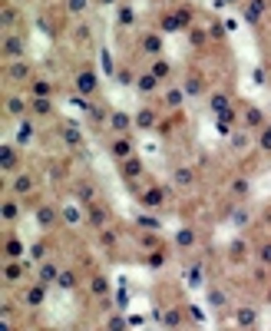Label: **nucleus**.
I'll use <instances>...</instances> for the list:
<instances>
[{"label":"nucleus","instance_id":"55","mask_svg":"<svg viewBox=\"0 0 271 331\" xmlns=\"http://www.w3.org/2000/svg\"><path fill=\"white\" fill-rule=\"evenodd\" d=\"M116 305H119V308H126V305H129V298H126V291H116Z\"/></svg>","mask_w":271,"mask_h":331},{"label":"nucleus","instance_id":"46","mask_svg":"<svg viewBox=\"0 0 271 331\" xmlns=\"http://www.w3.org/2000/svg\"><path fill=\"white\" fill-rule=\"evenodd\" d=\"M258 255H261V262H265V265H271V242H261L258 245Z\"/></svg>","mask_w":271,"mask_h":331},{"label":"nucleus","instance_id":"58","mask_svg":"<svg viewBox=\"0 0 271 331\" xmlns=\"http://www.w3.org/2000/svg\"><path fill=\"white\" fill-rule=\"evenodd\" d=\"M268 301H271V291H268Z\"/></svg>","mask_w":271,"mask_h":331},{"label":"nucleus","instance_id":"48","mask_svg":"<svg viewBox=\"0 0 271 331\" xmlns=\"http://www.w3.org/2000/svg\"><path fill=\"white\" fill-rule=\"evenodd\" d=\"M106 325H109V331H126V321H122L119 315H113V318H109Z\"/></svg>","mask_w":271,"mask_h":331},{"label":"nucleus","instance_id":"14","mask_svg":"<svg viewBox=\"0 0 271 331\" xmlns=\"http://www.w3.org/2000/svg\"><path fill=\"white\" fill-rule=\"evenodd\" d=\"M228 192H232L235 199H248V196H251V182H248L245 176H238V179H232V186H228Z\"/></svg>","mask_w":271,"mask_h":331},{"label":"nucleus","instance_id":"59","mask_svg":"<svg viewBox=\"0 0 271 331\" xmlns=\"http://www.w3.org/2000/svg\"><path fill=\"white\" fill-rule=\"evenodd\" d=\"M228 3H232V0H228Z\"/></svg>","mask_w":271,"mask_h":331},{"label":"nucleus","instance_id":"39","mask_svg":"<svg viewBox=\"0 0 271 331\" xmlns=\"http://www.w3.org/2000/svg\"><path fill=\"white\" fill-rule=\"evenodd\" d=\"M0 215H3V222H13L17 215H20V209H17L13 202H3V209H0Z\"/></svg>","mask_w":271,"mask_h":331},{"label":"nucleus","instance_id":"56","mask_svg":"<svg viewBox=\"0 0 271 331\" xmlns=\"http://www.w3.org/2000/svg\"><path fill=\"white\" fill-rule=\"evenodd\" d=\"M245 222H248V212L241 209V212H238V215H235V225H245Z\"/></svg>","mask_w":271,"mask_h":331},{"label":"nucleus","instance_id":"47","mask_svg":"<svg viewBox=\"0 0 271 331\" xmlns=\"http://www.w3.org/2000/svg\"><path fill=\"white\" fill-rule=\"evenodd\" d=\"M139 225L142 229H159V219L155 215H139Z\"/></svg>","mask_w":271,"mask_h":331},{"label":"nucleus","instance_id":"35","mask_svg":"<svg viewBox=\"0 0 271 331\" xmlns=\"http://www.w3.org/2000/svg\"><path fill=\"white\" fill-rule=\"evenodd\" d=\"M89 0H66V10L73 13V17H79V13H86Z\"/></svg>","mask_w":271,"mask_h":331},{"label":"nucleus","instance_id":"28","mask_svg":"<svg viewBox=\"0 0 271 331\" xmlns=\"http://www.w3.org/2000/svg\"><path fill=\"white\" fill-rule=\"evenodd\" d=\"M208 40H212V37H208L205 30H198V27H192V30H189V43H192V46H205Z\"/></svg>","mask_w":271,"mask_h":331},{"label":"nucleus","instance_id":"32","mask_svg":"<svg viewBox=\"0 0 271 331\" xmlns=\"http://www.w3.org/2000/svg\"><path fill=\"white\" fill-rule=\"evenodd\" d=\"M152 73H155V77L162 80V77H169V73H172V63H169V60H162V56H159V60H155V63H152Z\"/></svg>","mask_w":271,"mask_h":331},{"label":"nucleus","instance_id":"5","mask_svg":"<svg viewBox=\"0 0 271 331\" xmlns=\"http://www.w3.org/2000/svg\"><path fill=\"white\" fill-rule=\"evenodd\" d=\"M265 10H268V0H248V3L241 7V17H245L248 23H258V17Z\"/></svg>","mask_w":271,"mask_h":331},{"label":"nucleus","instance_id":"13","mask_svg":"<svg viewBox=\"0 0 271 331\" xmlns=\"http://www.w3.org/2000/svg\"><path fill=\"white\" fill-rule=\"evenodd\" d=\"M155 120H159V116H155V110H139L136 116H132L136 129H152V126H155Z\"/></svg>","mask_w":271,"mask_h":331},{"label":"nucleus","instance_id":"41","mask_svg":"<svg viewBox=\"0 0 271 331\" xmlns=\"http://www.w3.org/2000/svg\"><path fill=\"white\" fill-rule=\"evenodd\" d=\"M56 285H60V288H73V285H76V275H73V272H60Z\"/></svg>","mask_w":271,"mask_h":331},{"label":"nucleus","instance_id":"20","mask_svg":"<svg viewBox=\"0 0 271 331\" xmlns=\"http://www.w3.org/2000/svg\"><path fill=\"white\" fill-rule=\"evenodd\" d=\"M185 278H189V285H192V288H198L202 282H205V265H202V262L189 265V275H185Z\"/></svg>","mask_w":271,"mask_h":331},{"label":"nucleus","instance_id":"50","mask_svg":"<svg viewBox=\"0 0 271 331\" xmlns=\"http://www.w3.org/2000/svg\"><path fill=\"white\" fill-rule=\"evenodd\" d=\"M7 110H10L13 116H20L23 113V99H7Z\"/></svg>","mask_w":271,"mask_h":331},{"label":"nucleus","instance_id":"31","mask_svg":"<svg viewBox=\"0 0 271 331\" xmlns=\"http://www.w3.org/2000/svg\"><path fill=\"white\" fill-rule=\"evenodd\" d=\"M46 252H50V245H46V242H37V245L30 248V255H33V262H37V265L46 262Z\"/></svg>","mask_w":271,"mask_h":331},{"label":"nucleus","instance_id":"7","mask_svg":"<svg viewBox=\"0 0 271 331\" xmlns=\"http://www.w3.org/2000/svg\"><path fill=\"white\" fill-rule=\"evenodd\" d=\"M43 301H46V285H40V282H37L33 288H27V295H23V305H30V308H40Z\"/></svg>","mask_w":271,"mask_h":331},{"label":"nucleus","instance_id":"57","mask_svg":"<svg viewBox=\"0 0 271 331\" xmlns=\"http://www.w3.org/2000/svg\"><path fill=\"white\" fill-rule=\"evenodd\" d=\"M103 3H113V0H103Z\"/></svg>","mask_w":271,"mask_h":331},{"label":"nucleus","instance_id":"11","mask_svg":"<svg viewBox=\"0 0 271 331\" xmlns=\"http://www.w3.org/2000/svg\"><path fill=\"white\" fill-rule=\"evenodd\" d=\"M241 123H245L248 129H261V126H265V113H261L258 106H248V110L241 113Z\"/></svg>","mask_w":271,"mask_h":331},{"label":"nucleus","instance_id":"38","mask_svg":"<svg viewBox=\"0 0 271 331\" xmlns=\"http://www.w3.org/2000/svg\"><path fill=\"white\" fill-rule=\"evenodd\" d=\"M33 113H40V116H50V113H53V103H50V99H33Z\"/></svg>","mask_w":271,"mask_h":331},{"label":"nucleus","instance_id":"2","mask_svg":"<svg viewBox=\"0 0 271 331\" xmlns=\"http://www.w3.org/2000/svg\"><path fill=\"white\" fill-rule=\"evenodd\" d=\"M86 222L93 225V229L103 232V229L109 225V209H106V206H93V202H89V209H86Z\"/></svg>","mask_w":271,"mask_h":331},{"label":"nucleus","instance_id":"42","mask_svg":"<svg viewBox=\"0 0 271 331\" xmlns=\"http://www.w3.org/2000/svg\"><path fill=\"white\" fill-rule=\"evenodd\" d=\"M63 219L70 222V225H79V222H83V215H79V209H73V206H70V209H63Z\"/></svg>","mask_w":271,"mask_h":331},{"label":"nucleus","instance_id":"53","mask_svg":"<svg viewBox=\"0 0 271 331\" xmlns=\"http://www.w3.org/2000/svg\"><path fill=\"white\" fill-rule=\"evenodd\" d=\"M10 20H17V10H10V7H3V27H10Z\"/></svg>","mask_w":271,"mask_h":331},{"label":"nucleus","instance_id":"34","mask_svg":"<svg viewBox=\"0 0 271 331\" xmlns=\"http://www.w3.org/2000/svg\"><path fill=\"white\" fill-rule=\"evenodd\" d=\"M162 321H165V328H179V325H182V311L169 308V311L162 315Z\"/></svg>","mask_w":271,"mask_h":331},{"label":"nucleus","instance_id":"24","mask_svg":"<svg viewBox=\"0 0 271 331\" xmlns=\"http://www.w3.org/2000/svg\"><path fill=\"white\" fill-rule=\"evenodd\" d=\"M13 192H17V196H27V192H33V179H30V176H13Z\"/></svg>","mask_w":271,"mask_h":331},{"label":"nucleus","instance_id":"30","mask_svg":"<svg viewBox=\"0 0 271 331\" xmlns=\"http://www.w3.org/2000/svg\"><path fill=\"white\" fill-rule=\"evenodd\" d=\"M182 99H185V89H179V86L165 89V103H169V106H182Z\"/></svg>","mask_w":271,"mask_h":331},{"label":"nucleus","instance_id":"23","mask_svg":"<svg viewBox=\"0 0 271 331\" xmlns=\"http://www.w3.org/2000/svg\"><path fill=\"white\" fill-rule=\"evenodd\" d=\"M30 93H33V96H37V99H50V93H53V86H50L46 80H33Z\"/></svg>","mask_w":271,"mask_h":331},{"label":"nucleus","instance_id":"9","mask_svg":"<svg viewBox=\"0 0 271 331\" xmlns=\"http://www.w3.org/2000/svg\"><path fill=\"white\" fill-rule=\"evenodd\" d=\"M129 126H136L132 116H126V113H109V129H113V132H122V136H126Z\"/></svg>","mask_w":271,"mask_h":331},{"label":"nucleus","instance_id":"51","mask_svg":"<svg viewBox=\"0 0 271 331\" xmlns=\"http://www.w3.org/2000/svg\"><path fill=\"white\" fill-rule=\"evenodd\" d=\"M208 37H212V40H222V37H225V23H215V27L208 30Z\"/></svg>","mask_w":271,"mask_h":331},{"label":"nucleus","instance_id":"40","mask_svg":"<svg viewBox=\"0 0 271 331\" xmlns=\"http://www.w3.org/2000/svg\"><path fill=\"white\" fill-rule=\"evenodd\" d=\"M89 120H93V123H109V113L106 110H99V106H89Z\"/></svg>","mask_w":271,"mask_h":331},{"label":"nucleus","instance_id":"19","mask_svg":"<svg viewBox=\"0 0 271 331\" xmlns=\"http://www.w3.org/2000/svg\"><path fill=\"white\" fill-rule=\"evenodd\" d=\"M235 325H238V328H251V325H255V308L241 305V308L235 311Z\"/></svg>","mask_w":271,"mask_h":331},{"label":"nucleus","instance_id":"27","mask_svg":"<svg viewBox=\"0 0 271 331\" xmlns=\"http://www.w3.org/2000/svg\"><path fill=\"white\" fill-rule=\"evenodd\" d=\"M258 149L261 153H271V123H265L258 132Z\"/></svg>","mask_w":271,"mask_h":331},{"label":"nucleus","instance_id":"10","mask_svg":"<svg viewBox=\"0 0 271 331\" xmlns=\"http://www.w3.org/2000/svg\"><path fill=\"white\" fill-rule=\"evenodd\" d=\"M175 248H182V252H189V248H192V245L198 242V235H195V229H179L175 232Z\"/></svg>","mask_w":271,"mask_h":331},{"label":"nucleus","instance_id":"49","mask_svg":"<svg viewBox=\"0 0 271 331\" xmlns=\"http://www.w3.org/2000/svg\"><path fill=\"white\" fill-rule=\"evenodd\" d=\"M63 139H66L70 146H79V143H83V139H79V132H76V129H63Z\"/></svg>","mask_w":271,"mask_h":331},{"label":"nucleus","instance_id":"12","mask_svg":"<svg viewBox=\"0 0 271 331\" xmlns=\"http://www.w3.org/2000/svg\"><path fill=\"white\" fill-rule=\"evenodd\" d=\"M185 96H202L205 93V77H198V73H192V77L185 80Z\"/></svg>","mask_w":271,"mask_h":331},{"label":"nucleus","instance_id":"22","mask_svg":"<svg viewBox=\"0 0 271 331\" xmlns=\"http://www.w3.org/2000/svg\"><path fill=\"white\" fill-rule=\"evenodd\" d=\"M7 77H13V80H27V77H30V66L23 63V60H13V63L7 66Z\"/></svg>","mask_w":271,"mask_h":331},{"label":"nucleus","instance_id":"16","mask_svg":"<svg viewBox=\"0 0 271 331\" xmlns=\"http://www.w3.org/2000/svg\"><path fill=\"white\" fill-rule=\"evenodd\" d=\"M122 166V176L126 179H136V176H142V159L139 156H129L126 163H119Z\"/></svg>","mask_w":271,"mask_h":331},{"label":"nucleus","instance_id":"18","mask_svg":"<svg viewBox=\"0 0 271 331\" xmlns=\"http://www.w3.org/2000/svg\"><path fill=\"white\" fill-rule=\"evenodd\" d=\"M23 278V268L17 258H7V265H3V282H20Z\"/></svg>","mask_w":271,"mask_h":331},{"label":"nucleus","instance_id":"15","mask_svg":"<svg viewBox=\"0 0 271 331\" xmlns=\"http://www.w3.org/2000/svg\"><path fill=\"white\" fill-rule=\"evenodd\" d=\"M60 272H63L60 265L43 262V265H40V285H50V282H56V278H60Z\"/></svg>","mask_w":271,"mask_h":331},{"label":"nucleus","instance_id":"36","mask_svg":"<svg viewBox=\"0 0 271 331\" xmlns=\"http://www.w3.org/2000/svg\"><path fill=\"white\" fill-rule=\"evenodd\" d=\"M76 196H79V202H93V199H96V189L83 182V186H76Z\"/></svg>","mask_w":271,"mask_h":331},{"label":"nucleus","instance_id":"4","mask_svg":"<svg viewBox=\"0 0 271 331\" xmlns=\"http://www.w3.org/2000/svg\"><path fill=\"white\" fill-rule=\"evenodd\" d=\"M99 89V80H96V73H79V77H76V93H79V96H93V93H96Z\"/></svg>","mask_w":271,"mask_h":331},{"label":"nucleus","instance_id":"17","mask_svg":"<svg viewBox=\"0 0 271 331\" xmlns=\"http://www.w3.org/2000/svg\"><path fill=\"white\" fill-rule=\"evenodd\" d=\"M53 222H56V209L53 206H40V209H37V225H40V229H50Z\"/></svg>","mask_w":271,"mask_h":331},{"label":"nucleus","instance_id":"26","mask_svg":"<svg viewBox=\"0 0 271 331\" xmlns=\"http://www.w3.org/2000/svg\"><path fill=\"white\" fill-rule=\"evenodd\" d=\"M142 50H146V53H155V56H159V50H162V40H159L155 33H149V37H142Z\"/></svg>","mask_w":271,"mask_h":331},{"label":"nucleus","instance_id":"21","mask_svg":"<svg viewBox=\"0 0 271 331\" xmlns=\"http://www.w3.org/2000/svg\"><path fill=\"white\" fill-rule=\"evenodd\" d=\"M3 255H7V258H20L23 255V242L17 239V235H10V239L3 242Z\"/></svg>","mask_w":271,"mask_h":331},{"label":"nucleus","instance_id":"52","mask_svg":"<svg viewBox=\"0 0 271 331\" xmlns=\"http://www.w3.org/2000/svg\"><path fill=\"white\" fill-rule=\"evenodd\" d=\"M116 80H119V83H136V77H132L129 70H116Z\"/></svg>","mask_w":271,"mask_h":331},{"label":"nucleus","instance_id":"45","mask_svg":"<svg viewBox=\"0 0 271 331\" xmlns=\"http://www.w3.org/2000/svg\"><path fill=\"white\" fill-rule=\"evenodd\" d=\"M93 291H96V295H106V291H109V285H106V278H103V275L93 278Z\"/></svg>","mask_w":271,"mask_h":331},{"label":"nucleus","instance_id":"33","mask_svg":"<svg viewBox=\"0 0 271 331\" xmlns=\"http://www.w3.org/2000/svg\"><path fill=\"white\" fill-rule=\"evenodd\" d=\"M116 239H119V235H116V229H103V232H99V245H103V248H113V245H116Z\"/></svg>","mask_w":271,"mask_h":331},{"label":"nucleus","instance_id":"29","mask_svg":"<svg viewBox=\"0 0 271 331\" xmlns=\"http://www.w3.org/2000/svg\"><path fill=\"white\" fill-rule=\"evenodd\" d=\"M0 159H3V172H13V169H17V153H10V146H3Z\"/></svg>","mask_w":271,"mask_h":331},{"label":"nucleus","instance_id":"25","mask_svg":"<svg viewBox=\"0 0 271 331\" xmlns=\"http://www.w3.org/2000/svg\"><path fill=\"white\" fill-rule=\"evenodd\" d=\"M142 202H146V206H162L165 192L162 189H146V192H142Z\"/></svg>","mask_w":271,"mask_h":331},{"label":"nucleus","instance_id":"54","mask_svg":"<svg viewBox=\"0 0 271 331\" xmlns=\"http://www.w3.org/2000/svg\"><path fill=\"white\" fill-rule=\"evenodd\" d=\"M212 305L222 308V305H225V295H222V291H212Z\"/></svg>","mask_w":271,"mask_h":331},{"label":"nucleus","instance_id":"3","mask_svg":"<svg viewBox=\"0 0 271 331\" xmlns=\"http://www.w3.org/2000/svg\"><path fill=\"white\" fill-rule=\"evenodd\" d=\"M109 153H113V159L126 163V159L132 156V139H129V136H116V139L109 143Z\"/></svg>","mask_w":271,"mask_h":331},{"label":"nucleus","instance_id":"43","mask_svg":"<svg viewBox=\"0 0 271 331\" xmlns=\"http://www.w3.org/2000/svg\"><path fill=\"white\" fill-rule=\"evenodd\" d=\"M175 182H179V186H189V182H192V169H175Z\"/></svg>","mask_w":271,"mask_h":331},{"label":"nucleus","instance_id":"37","mask_svg":"<svg viewBox=\"0 0 271 331\" xmlns=\"http://www.w3.org/2000/svg\"><path fill=\"white\" fill-rule=\"evenodd\" d=\"M182 27H185V23L179 20V17H175V13H169V17H165V20H162V30H165V33H169V30L175 33V30H182Z\"/></svg>","mask_w":271,"mask_h":331},{"label":"nucleus","instance_id":"1","mask_svg":"<svg viewBox=\"0 0 271 331\" xmlns=\"http://www.w3.org/2000/svg\"><path fill=\"white\" fill-rule=\"evenodd\" d=\"M23 37H17V33H3V56L7 60H20L23 56Z\"/></svg>","mask_w":271,"mask_h":331},{"label":"nucleus","instance_id":"8","mask_svg":"<svg viewBox=\"0 0 271 331\" xmlns=\"http://www.w3.org/2000/svg\"><path fill=\"white\" fill-rule=\"evenodd\" d=\"M136 89H139L142 96H152V93L159 89V77H155V73H142V77H136Z\"/></svg>","mask_w":271,"mask_h":331},{"label":"nucleus","instance_id":"6","mask_svg":"<svg viewBox=\"0 0 271 331\" xmlns=\"http://www.w3.org/2000/svg\"><path fill=\"white\" fill-rule=\"evenodd\" d=\"M208 106H212L215 116H228V113H232V96H228V93H212Z\"/></svg>","mask_w":271,"mask_h":331},{"label":"nucleus","instance_id":"44","mask_svg":"<svg viewBox=\"0 0 271 331\" xmlns=\"http://www.w3.org/2000/svg\"><path fill=\"white\" fill-rule=\"evenodd\" d=\"M248 146V136L245 132H232V149H245Z\"/></svg>","mask_w":271,"mask_h":331}]
</instances>
